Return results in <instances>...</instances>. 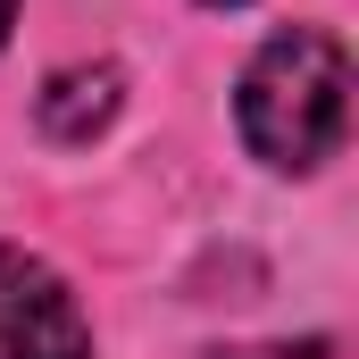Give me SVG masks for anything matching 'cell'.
I'll list each match as a JSON object with an SVG mask.
<instances>
[{"label": "cell", "instance_id": "1", "mask_svg": "<svg viewBox=\"0 0 359 359\" xmlns=\"http://www.w3.org/2000/svg\"><path fill=\"white\" fill-rule=\"evenodd\" d=\"M343 126H351V59H343V42L318 34V25L276 34L243 76V142L268 168L309 176L318 159H334Z\"/></svg>", "mask_w": 359, "mask_h": 359}, {"label": "cell", "instance_id": "2", "mask_svg": "<svg viewBox=\"0 0 359 359\" xmlns=\"http://www.w3.org/2000/svg\"><path fill=\"white\" fill-rule=\"evenodd\" d=\"M0 359H92L76 292L8 243H0Z\"/></svg>", "mask_w": 359, "mask_h": 359}, {"label": "cell", "instance_id": "3", "mask_svg": "<svg viewBox=\"0 0 359 359\" xmlns=\"http://www.w3.org/2000/svg\"><path fill=\"white\" fill-rule=\"evenodd\" d=\"M109 109H117V67H67L42 92V126L59 142H92V126H109Z\"/></svg>", "mask_w": 359, "mask_h": 359}, {"label": "cell", "instance_id": "4", "mask_svg": "<svg viewBox=\"0 0 359 359\" xmlns=\"http://www.w3.org/2000/svg\"><path fill=\"white\" fill-rule=\"evenodd\" d=\"M226 359H334L326 343H259V351H226Z\"/></svg>", "mask_w": 359, "mask_h": 359}, {"label": "cell", "instance_id": "5", "mask_svg": "<svg viewBox=\"0 0 359 359\" xmlns=\"http://www.w3.org/2000/svg\"><path fill=\"white\" fill-rule=\"evenodd\" d=\"M8 17H17V0H0V34H8Z\"/></svg>", "mask_w": 359, "mask_h": 359}]
</instances>
